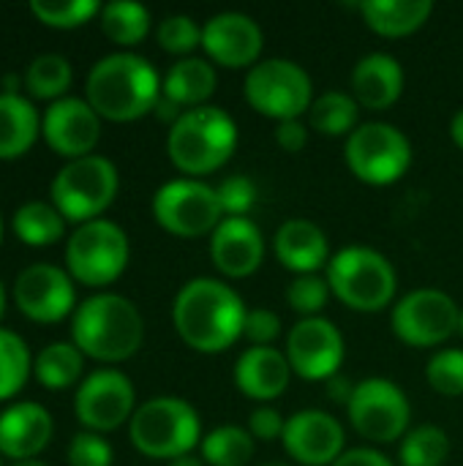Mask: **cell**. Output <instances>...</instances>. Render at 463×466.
Instances as JSON below:
<instances>
[{"label": "cell", "mask_w": 463, "mask_h": 466, "mask_svg": "<svg viewBox=\"0 0 463 466\" xmlns=\"http://www.w3.org/2000/svg\"><path fill=\"white\" fill-rule=\"evenodd\" d=\"M347 415L352 429L363 440L374 445H390L407 437L412 404L396 382L371 377L355 385V393L347 404Z\"/></svg>", "instance_id": "cell-11"}, {"label": "cell", "mask_w": 463, "mask_h": 466, "mask_svg": "<svg viewBox=\"0 0 463 466\" xmlns=\"http://www.w3.org/2000/svg\"><path fill=\"white\" fill-rule=\"evenodd\" d=\"M352 393H355V385L349 382V380H344L341 374L338 377H333V380H327V399H333L336 404H349V399H352Z\"/></svg>", "instance_id": "cell-46"}, {"label": "cell", "mask_w": 463, "mask_h": 466, "mask_svg": "<svg viewBox=\"0 0 463 466\" xmlns=\"http://www.w3.org/2000/svg\"><path fill=\"white\" fill-rule=\"evenodd\" d=\"M210 259L224 279H248L262 268L265 238L251 218H224L210 235Z\"/></svg>", "instance_id": "cell-20"}, {"label": "cell", "mask_w": 463, "mask_h": 466, "mask_svg": "<svg viewBox=\"0 0 463 466\" xmlns=\"http://www.w3.org/2000/svg\"><path fill=\"white\" fill-rule=\"evenodd\" d=\"M450 137H453L456 147H461L463 150V109H458V112L453 115V120H450Z\"/></svg>", "instance_id": "cell-47"}, {"label": "cell", "mask_w": 463, "mask_h": 466, "mask_svg": "<svg viewBox=\"0 0 463 466\" xmlns=\"http://www.w3.org/2000/svg\"><path fill=\"white\" fill-rule=\"evenodd\" d=\"M131 246L123 227L109 218L79 224L65 243L68 276L85 287L101 289L123 276L128 268Z\"/></svg>", "instance_id": "cell-10"}, {"label": "cell", "mask_w": 463, "mask_h": 466, "mask_svg": "<svg viewBox=\"0 0 463 466\" xmlns=\"http://www.w3.org/2000/svg\"><path fill=\"white\" fill-rule=\"evenodd\" d=\"M368 30L385 38H407L418 33L434 14L431 0H366L357 5Z\"/></svg>", "instance_id": "cell-25"}, {"label": "cell", "mask_w": 463, "mask_h": 466, "mask_svg": "<svg viewBox=\"0 0 463 466\" xmlns=\"http://www.w3.org/2000/svg\"><path fill=\"white\" fill-rule=\"evenodd\" d=\"M327 287L347 309L377 314L393 303L398 276L385 254L366 246H347L327 262Z\"/></svg>", "instance_id": "cell-5"}, {"label": "cell", "mask_w": 463, "mask_h": 466, "mask_svg": "<svg viewBox=\"0 0 463 466\" xmlns=\"http://www.w3.org/2000/svg\"><path fill=\"white\" fill-rule=\"evenodd\" d=\"M216 197L226 218H246L257 205V186L246 175H229L216 186Z\"/></svg>", "instance_id": "cell-40"}, {"label": "cell", "mask_w": 463, "mask_h": 466, "mask_svg": "<svg viewBox=\"0 0 463 466\" xmlns=\"http://www.w3.org/2000/svg\"><path fill=\"white\" fill-rule=\"evenodd\" d=\"M136 412V390L134 382L117 369H98L79 382L74 396V415L76 420L93 431L106 434L131 423Z\"/></svg>", "instance_id": "cell-14"}, {"label": "cell", "mask_w": 463, "mask_h": 466, "mask_svg": "<svg viewBox=\"0 0 463 466\" xmlns=\"http://www.w3.org/2000/svg\"><path fill=\"white\" fill-rule=\"evenodd\" d=\"M276 145L287 153H300L308 145V126L300 120H284L276 126Z\"/></svg>", "instance_id": "cell-44"}, {"label": "cell", "mask_w": 463, "mask_h": 466, "mask_svg": "<svg viewBox=\"0 0 463 466\" xmlns=\"http://www.w3.org/2000/svg\"><path fill=\"white\" fill-rule=\"evenodd\" d=\"M360 104L352 98V93L327 90L314 98L308 109V128L322 137H349L357 128Z\"/></svg>", "instance_id": "cell-29"}, {"label": "cell", "mask_w": 463, "mask_h": 466, "mask_svg": "<svg viewBox=\"0 0 463 466\" xmlns=\"http://www.w3.org/2000/svg\"><path fill=\"white\" fill-rule=\"evenodd\" d=\"M156 38L164 52L177 57H191V52L202 46V27L186 14H172L158 22Z\"/></svg>", "instance_id": "cell-37"}, {"label": "cell", "mask_w": 463, "mask_h": 466, "mask_svg": "<svg viewBox=\"0 0 463 466\" xmlns=\"http://www.w3.org/2000/svg\"><path fill=\"white\" fill-rule=\"evenodd\" d=\"M333 466H393V461L374 448H352V451H344Z\"/></svg>", "instance_id": "cell-45"}, {"label": "cell", "mask_w": 463, "mask_h": 466, "mask_svg": "<svg viewBox=\"0 0 463 466\" xmlns=\"http://www.w3.org/2000/svg\"><path fill=\"white\" fill-rule=\"evenodd\" d=\"M458 336L463 339V309H461V314H458Z\"/></svg>", "instance_id": "cell-51"}, {"label": "cell", "mask_w": 463, "mask_h": 466, "mask_svg": "<svg viewBox=\"0 0 463 466\" xmlns=\"http://www.w3.org/2000/svg\"><path fill=\"white\" fill-rule=\"evenodd\" d=\"M404 68L388 52H371L352 68V98L374 112L390 109L404 96Z\"/></svg>", "instance_id": "cell-24"}, {"label": "cell", "mask_w": 463, "mask_h": 466, "mask_svg": "<svg viewBox=\"0 0 463 466\" xmlns=\"http://www.w3.org/2000/svg\"><path fill=\"white\" fill-rule=\"evenodd\" d=\"M33 16L57 30H71L85 22H90L96 14H101V5L96 0H68V3H52V0H33L30 3Z\"/></svg>", "instance_id": "cell-36"}, {"label": "cell", "mask_w": 463, "mask_h": 466, "mask_svg": "<svg viewBox=\"0 0 463 466\" xmlns=\"http://www.w3.org/2000/svg\"><path fill=\"white\" fill-rule=\"evenodd\" d=\"M243 298L221 279H191L172 303V325L186 347L202 355H218L243 339Z\"/></svg>", "instance_id": "cell-1"}, {"label": "cell", "mask_w": 463, "mask_h": 466, "mask_svg": "<svg viewBox=\"0 0 463 466\" xmlns=\"http://www.w3.org/2000/svg\"><path fill=\"white\" fill-rule=\"evenodd\" d=\"M284 426H287V420L281 418V412L278 410H273V407H257L254 412H251V418H248V434L254 437V440H259V442H276V440H281L284 437Z\"/></svg>", "instance_id": "cell-43"}, {"label": "cell", "mask_w": 463, "mask_h": 466, "mask_svg": "<svg viewBox=\"0 0 463 466\" xmlns=\"http://www.w3.org/2000/svg\"><path fill=\"white\" fill-rule=\"evenodd\" d=\"M68 466H112V445L93 431H82L68 442Z\"/></svg>", "instance_id": "cell-41"}, {"label": "cell", "mask_w": 463, "mask_h": 466, "mask_svg": "<svg viewBox=\"0 0 463 466\" xmlns=\"http://www.w3.org/2000/svg\"><path fill=\"white\" fill-rule=\"evenodd\" d=\"M52 415L35 401H19L0 412V456L14 461L35 459L52 440Z\"/></svg>", "instance_id": "cell-21"}, {"label": "cell", "mask_w": 463, "mask_h": 466, "mask_svg": "<svg viewBox=\"0 0 463 466\" xmlns=\"http://www.w3.org/2000/svg\"><path fill=\"white\" fill-rule=\"evenodd\" d=\"M169 466H207V464L202 461V456H194V453H188V456H180V459L169 461Z\"/></svg>", "instance_id": "cell-48"}, {"label": "cell", "mask_w": 463, "mask_h": 466, "mask_svg": "<svg viewBox=\"0 0 463 466\" xmlns=\"http://www.w3.org/2000/svg\"><path fill=\"white\" fill-rule=\"evenodd\" d=\"M65 232V218L60 216V210L52 202H25L16 213H14V235L33 248H44L52 246L63 238Z\"/></svg>", "instance_id": "cell-30"}, {"label": "cell", "mask_w": 463, "mask_h": 466, "mask_svg": "<svg viewBox=\"0 0 463 466\" xmlns=\"http://www.w3.org/2000/svg\"><path fill=\"white\" fill-rule=\"evenodd\" d=\"M145 319L139 309L115 292H98L76 306L71 319V344L98 363H123L139 352Z\"/></svg>", "instance_id": "cell-3"}, {"label": "cell", "mask_w": 463, "mask_h": 466, "mask_svg": "<svg viewBox=\"0 0 463 466\" xmlns=\"http://www.w3.org/2000/svg\"><path fill=\"white\" fill-rule=\"evenodd\" d=\"M243 93L254 112L276 123L300 120L317 98L308 71L287 57H267L248 68Z\"/></svg>", "instance_id": "cell-8"}, {"label": "cell", "mask_w": 463, "mask_h": 466, "mask_svg": "<svg viewBox=\"0 0 463 466\" xmlns=\"http://www.w3.org/2000/svg\"><path fill=\"white\" fill-rule=\"evenodd\" d=\"M426 380L431 390L445 399L463 396V350H442L431 355L426 366Z\"/></svg>", "instance_id": "cell-38"}, {"label": "cell", "mask_w": 463, "mask_h": 466, "mask_svg": "<svg viewBox=\"0 0 463 466\" xmlns=\"http://www.w3.org/2000/svg\"><path fill=\"white\" fill-rule=\"evenodd\" d=\"M216 85L218 74L207 57H183L166 71L161 82V96L175 101L186 112L205 106V101L216 93Z\"/></svg>", "instance_id": "cell-26"}, {"label": "cell", "mask_w": 463, "mask_h": 466, "mask_svg": "<svg viewBox=\"0 0 463 466\" xmlns=\"http://www.w3.org/2000/svg\"><path fill=\"white\" fill-rule=\"evenodd\" d=\"M458 314L461 309L448 292L415 289L393 306L390 325L407 347L431 350L458 333Z\"/></svg>", "instance_id": "cell-13"}, {"label": "cell", "mask_w": 463, "mask_h": 466, "mask_svg": "<svg viewBox=\"0 0 463 466\" xmlns=\"http://www.w3.org/2000/svg\"><path fill=\"white\" fill-rule=\"evenodd\" d=\"M3 311H5V287L0 281V317H3Z\"/></svg>", "instance_id": "cell-50"}, {"label": "cell", "mask_w": 463, "mask_h": 466, "mask_svg": "<svg viewBox=\"0 0 463 466\" xmlns=\"http://www.w3.org/2000/svg\"><path fill=\"white\" fill-rule=\"evenodd\" d=\"M82 371H85V355L68 341L46 344L33 360V374L46 390H65L76 385Z\"/></svg>", "instance_id": "cell-28"}, {"label": "cell", "mask_w": 463, "mask_h": 466, "mask_svg": "<svg viewBox=\"0 0 463 466\" xmlns=\"http://www.w3.org/2000/svg\"><path fill=\"white\" fill-rule=\"evenodd\" d=\"M284 355L292 366V374H297L300 380L327 382L338 377L347 347L336 322L325 317H306L289 330Z\"/></svg>", "instance_id": "cell-15"}, {"label": "cell", "mask_w": 463, "mask_h": 466, "mask_svg": "<svg viewBox=\"0 0 463 466\" xmlns=\"http://www.w3.org/2000/svg\"><path fill=\"white\" fill-rule=\"evenodd\" d=\"M281 445L297 464L333 466L347 451V434L330 412L300 410L287 420Z\"/></svg>", "instance_id": "cell-18"}, {"label": "cell", "mask_w": 463, "mask_h": 466, "mask_svg": "<svg viewBox=\"0 0 463 466\" xmlns=\"http://www.w3.org/2000/svg\"><path fill=\"white\" fill-rule=\"evenodd\" d=\"M41 134L57 156L68 161L85 158L93 156L101 139V117L85 98L63 96L46 106L41 117Z\"/></svg>", "instance_id": "cell-19"}, {"label": "cell", "mask_w": 463, "mask_h": 466, "mask_svg": "<svg viewBox=\"0 0 463 466\" xmlns=\"http://www.w3.org/2000/svg\"><path fill=\"white\" fill-rule=\"evenodd\" d=\"M330 298V287L327 279L311 273V276H295V281L287 287V303L292 306V311L306 317H319V311L327 306Z\"/></svg>", "instance_id": "cell-39"}, {"label": "cell", "mask_w": 463, "mask_h": 466, "mask_svg": "<svg viewBox=\"0 0 463 466\" xmlns=\"http://www.w3.org/2000/svg\"><path fill=\"white\" fill-rule=\"evenodd\" d=\"M153 218L164 232L175 238L213 235L224 221L216 188L196 177H177L164 183L153 194Z\"/></svg>", "instance_id": "cell-12"}, {"label": "cell", "mask_w": 463, "mask_h": 466, "mask_svg": "<svg viewBox=\"0 0 463 466\" xmlns=\"http://www.w3.org/2000/svg\"><path fill=\"white\" fill-rule=\"evenodd\" d=\"M33 374V358L22 336L0 328V401L14 399Z\"/></svg>", "instance_id": "cell-35"}, {"label": "cell", "mask_w": 463, "mask_h": 466, "mask_svg": "<svg viewBox=\"0 0 463 466\" xmlns=\"http://www.w3.org/2000/svg\"><path fill=\"white\" fill-rule=\"evenodd\" d=\"M237 147V123L221 106L186 109L169 128L166 156L183 175L199 180V175L218 172Z\"/></svg>", "instance_id": "cell-4"}, {"label": "cell", "mask_w": 463, "mask_h": 466, "mask_svg": "<svg viewBox=\"0 0 463 466\" xmlns=\"http://www.w3.org/2000/svg\"><path fill=\"white\" fill-rule=\"evenodd\" d=\"M0 240H3V218H0Z\"/></svg>", "instance_id": "cell-53"}, {"label": "cell", "mask_w": 463, "mask_h": 466, "mask_svg": "<svg viewBox=\"0 0 463 466\" xmlns=\"http://www.w3.org/2000/svg\"><path fill=\"white\" fill-rule=\"evenodd\" d=\"M41 134V117L30 98L0 93V161L22 158Z\"/></svg>", "instance_id": "cell-27"}, {"label": "cell", "mask_w": 463, "mask_h": 466, "mask_svg": "<svg viewBox=\"0 0 463 466\" xmlns=\"http://www.w3.org/2000/svg\"><path fill=\"white\" fill-rule=\"evenodd\" d=\"M71 79H74L71 63L63 55L46 52V55H38L30 60V66L22 76V85L30 98L57 101L71 87Z\"/></svg>", "instance_id": "cell-33"}, {"label": "cell", "mask_w": 463, "mask_h": 466, "mask_svg": "<svg viewBox=\"0 0 463 466\" xmlns=\"http://www.w3.org/2000/svg\"><path fill=\"white\" fill-rule=\"evenodd\" d=\"M344 161L360 183L379 188L393 186L412 167V142L393 123H363L347 137Z\"/></svg>", "instance_id": "cell-9"}, {"label": "cell", "mask_w": 463, "mask_h": 466, "mask_svg": "<svg viewBox=\"0 0 463 466\" xmlns=\"http://www.w3.org/2000/svg\"><path fill=\"white\" fill-rule=\"evenodd\" d=\"M202 461L207 466H246L257 453V440L248 429L218 426L202 437Z\"/></svg>", "instance_id": "cell-32"}, {"label": "cell", "mask_w": 463, "mask_h": 466, "mask_svg": "<svg viewBox=\"0 0 463 466\" xmlns=\"http://www.w3.org/2000/svg\"><path fill=\"white\" fill-rule=\"evenodd\" d=\"M273 251L281 268L295 276H311L330 262V243L322 227L308 218H289L276 229Z\"/></svg>", "instance_id": "cell-23"}, {"label": "cell", "mask_w": 463, "mask_h": 466, "mask_svg": "<svg viewBox=\"0 0 463 466\" xmlns=\"http://www.w3.org/2000/svg\"><path fill=\"white\" fill-rule=\"evenodd\" d=\"M161 82L164 79L147 57L134 52H112L90 68L85 79V101L104 120L131 123L156 109Z\"/></svg>", "instance_id": "cell-2"}, {"label": "cell", "mask_w": 463, "mask_h": 466, "mask_svg": "<svg viewBox=\"0 0 463 466\" xmlns=\"http://www.w3.org/2000/svg\"><path fill=\"white\" fill-rule=\"evenodd\" d=\"M14 466H49V464H44L41 459H27V461H14Z\"/></svg>", "instance_id": "cell-49"}, {"label": "cell", "mask_w": 463, "mask_h": 466, "mask_svg": "<svg viewBox=\"0 0 463 466\" xmlns=\"http://www.w3.org/2000/svg\"><path fill=\"white\" fill-rule=\"evenodd\" d=\"M292 382V366L276 347H248L235 360V388L254 401H276Z\"/></svg>", "instance_id": "cell-22"}, {"label": "cell", "mask_w": 463, "mask_h": 466, "mask_svg": "<svg viewBox=\"0 0 463 466\" xmlns=\"http://www.w3.org/2000/svg\"><path fill=\"white\" fill-rule=\"evenodd\" d=\"M120 188L117 167L104 156H85L68 161L52 180L49 197L60 216L71 224H87L115 202Z\"/></svg>", "instance_id": "cell-7"}, {"label": "cell", "mask_w": 463, "mask_h": 466, "mask_svg": "<svg viewBox=\"0 0 463 466\" xmlns=\"http://www.w3.org/2000/svg\"><path fill=\"white\" fill-rule=\"evenodd\" d=\"M243 336L251 341V347H273V341L281 336V317L270 309H248Z\"/></svg>", "instance_id": "cell-42"}, {"label": "cell", "mask_w": 463, "mask_h": 466, "mask_svg": "<svg viewBox=\"0 0 463 466\" xmlns=\"http://www.w3.org/2000/svg\"><path fill=\"white\" fill-rule=\"evenodd\" d=\"M259 466H289V464H284V461H265V464H259Z\"/></svg>", "instance_id": "cell-52"}, {"label": "cell", "mask_w": 463, "mask_h": 466, "mask_svg": "<svg viewBox=\"0 0 463 466\" xmlns=\"http://www.w3.org/2000/svg\"><path fill=\"white\" fill-rule=\"evenodd\" d=\"M202 49L213 66L229 71L254 68L262 60L265 33L254 16L240 11H221L202 25Z\"/></svg>", "instance_id": "cell-16"}, {"label": "cell", "mask_w": 463, "mask_h": 466, "mask_svg": "<svg viewBox=\"0 0 463 466\" xmlns=\"http://www.w3.org/2000/svg\"><path fill=\"white\" fill-rule=\"evenodd\" d=\"M101 30L117 46H136L150 33V11L131 0L101 5Z\"/></svg>", "instance_id": "cell-31"}, {"label": "cell", "mask_w": 463, "mask_h": 466, "mask_svg": "<svg viewBox=\"0 0 463 466\" xmlns=\"http://www.w3.org/2000/svg\"><path fill=\"white\" fill-rule=\"evenodd\" d=\"M14 303L27 319L55 325L76 311L74 279L55 265H30L14 281Z\"/></svg>", "instance_id": "cell-17"}, {"label": "cell", "mask_w": 463, "mask_h": 466, "mask_svg": "<svg viewBox=\"0 0 463 466\" xmlns=\"http://www.w3.org/2000/svg\"><path fill=\"white\" fill-rule=\"evenodd\" d=\"M128 440L145 459L175 461L202 445V420L188 401L158 396L136 407L128 423Z\"/></svg>", "instance_id": "cell-6"}, {"label": "cell", "mask_w": 463, "mask_h": 466, "mask_svg": "<svg viewBox=\"0 0 463 466\" xmlns=\"http://www.w3.org/2000/svg\"><path fill=\"white\" fill-rule=\"evenodd\" d=\"M398 459L401 466H445L450 459V437L431 423L409 429L401 440Z\"/></svg>", "instance_id": "cell-34"}]
</instances>
